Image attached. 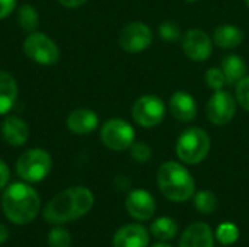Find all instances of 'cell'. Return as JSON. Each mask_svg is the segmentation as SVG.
<instances>
[{
  "mask_svg": "<svg viewBox=\"0 0 249 247\" xmlns=\"http://www.w3.org/2000/svg\"><path fill=\"white\" fill-rule=\"evenodd\" d=\"M93 194L85 186H73L57 194L44 208V220L50 224H64L86 215L93 207Z\"/></svg>",
  "mask_w": 249,
  "mask_h": 247,
  "instance_id": "6da1fadb",
  "label": "cell"
},
{
  "mask_svg": "<svg viewBox=\"0 0 249 247\" xmlns=\"http://www.w3.org/2000/svg\"><path fill=\"white\" fill-rule=\"evenodd\" d=\"M125 208L133 218L147 221L156 213V202L150 192L144 189H134L125 199Z\"/></svg>",
  "mask_w": 249,
  "mask_h": 247,
  "instance_id": "7c38bea8",
  "label": "cell"
},
{
  "mask_svg": "<svg viewBox=\"0 0 249 247\" xmlns=\"http://www.w3.org/2000/svg\"><path fill=\"white\" fill-rule=\"evenodd\" d=\"M136 132L133 127L120 118L107 121L101 128V140L105 147L114 151H124L134 143Z\"/></svg>",
  "mask_w": 249,
  "mask_h": 247,
  "instance_id": "ba28073f",
  "label": "cell"
},
{
  "mask_svg": "<svg viewBox=\"0 0 249 247\" xmlns=\"http://www.w3.org/2000/svg\"><path fill=\"white\" fill-rule=\"evenodd\" d=\"M18 23L26 32H34L39 25V16L35 7L23 4L18 10Z\"/></svg>",
  "mask_w": 249,
  "mask_h": 247,
  "instance_id": "7402d4cb",
  "label": "cell"
},
{
  "mask_svg": "<svg viewBox=\"0 0 249 247\" xmlns=\"http://www.w3.org/2000/svg\"><path fill=\"white\" fill-rule=\"evenodd\" d=\"M194 205L201 214H212L217 210V198L212 191H200L194 197Z\"/></svg>",
  "mask_w": 249,
  "mask_h": 247,
  "instance_id": "603a6c76",
  "label": "cell"
},
{
  "mask_svg": "<svg viewBox=\"0 0 249 247\" xmlns=\"http://www.w3.org/2000/svg\"><path fill=\"white\" fill-rule=\"evenodd\" d=\"M1 134L7 144L13 147H19L28 141L29 127L22 118L16 115H10V116H6L1 124Z\"/></svg>",
  "mask_w": 249,
  "mask_h": 247,
  "instance_id": "e0dca14e",
  "label": "cell"
},
{
  "mask_svg": "<svg viewBox=\"0 0 249 247\" xmlns=\"http://www.w3.org/2000/svg\"><path fill=\"white\" fill-rule=\"evenodd\" d=\"M130 151H131V157L139 162V163H146L150 160L152 157V148L147 143L144 141H137V143H133L131 147H130Z\"/></svg>",
  "mask_w": 249,
  "mask_h": 247,
  "instance_id": "83f0119b",
  "label": "cell"
},
{
  "mask_svg": "<svg viewBox=\"0 0 249 247\" xmlns=\"http://www.w3.org/2000/svg\"><path fill=\"white\" fill-rule=\"evenodd\" d=\"M1 207L6 218L13 224H29L38 215L41 199L36 191L28 183H12L3 194Z\"/></svg>",
  "mask_w": 249,
  "mask_h": 247,
  "instance_id": "7a4b0ae2",
  "label": "cell"
},
{
  "mask_svg": "<svg viewBox=\"0 0 249 247\" xmlns=\"http://www.w3.org/2000/svg\"><path fill=\"white\" fill-rule=\"evenodd\" d=\"M236 112L235 98L223 90H217L207 103V118L214 125H226Z\"/></svg>",
  "mask_w": 249,
  "mask_h": 247,
  "instance_id": "30bf717a",
  "label": "cell"
},
{
  "mask_svg": "<svg viewBox=\"0 0 249 247\" xmlns=\"http://www.w3.org/2000/svg\"><path fill=\"white\" fill-rule=\"evenodd\" d=\"M152 247H172V246H169V245H166V243H158V245H155V246H152Z\"/></svg>",
  "mask_w": 249,
  "mask_h": 247,
  "instance_id": "836d02e7",
  "label": "cell"
},
{
  "mask_svg": "<svg viewBox=\"0 0 249 247\" xmlns=\"http://www.w3.org/2000/svg\"><path fill=\"white\" fill-rule=\"evenodd\" d=\"M206 83L210 89H213L214 92L222 90L223 86L226 84V77L222 71V68H209L206 73Z\"/></svg>",
  "mask_w": 249,
  "mask_h": 247,
  "instance_id": "4316f807",
  "label": "cell"
},
{
  "mask_svg": "<svg viewBox=\"0 0 249 247\" xmlns=\"http://www.w3.org/2000/svg\"><path fill=\"white\" fill-rule=\"evenodd\" d=\"M187 1H191L193 3V1H198V0H187Z\"/></svg>",
  "mask_w": 249,
  "mask_h": 247,
  "instance_id": "d590c367",
  "label": "cell"
},
{
  "mask_svg": "<svg viewBox=\"0 0 249 247\" xmlns=\"http://www.w3.org/2000/svg\"><path fill=\"white\" fill-rule=\"evenodd\" d=\"M182 49L190 60L201 63L212 55L213 42L204 31L191 29L182 36Z\"/></svg>",
  "mask_w": 249,
  "mask_h": 247,
  "instance_id": "8fae6325",
  "label": "cell"
},
{
  "mask_svg": "<svg viewBox=\"0 0 249 247\" xmlns=\"http://www.w3.org/2000/svg\"><path fill=\"white\" fill-rule=\"evenodd\" d=\"M245 3H247V6L249 7V0H245Z\"/></svg>",
  "mask_w": 249,
  "mask_h": 247,
  "instance_id": "e575fe53",
  "label": "cell"
},
{
  "mask_svg": "<svg viewBox=\"0 0 249 247\" xmlns=\"http://www.w3.org/2000/svg\"><path fill=\"white\" fill-rule=\"evenodd\" d=\"M149 233L139 224H127L121 227L112 239L114 247H147Z\"/></svg>",
  "mask_w": 249,
  "mask_h": 247,
  "instance_id": "5bb4252c",
  "label": "cell"
},
{
  "mask_svg": "<svg viewBox=\"0 0 249 247\" xmlns=\"http://www.w3.org/2000/svg\"><path fill=\"white\" fill-rule=\"evenodd\" d=\"M66 124H67V128L73 134L85 135V134L93 132L98 128L99 118L93 111L86 109V108H79L69 114Z\"/></svg>",
  "mask_w": 249,
  "mask_h": 247,
  "instance_id": "9a60e30c",
  "label": "cell"
},
{
  "mask_svg": "<svg viewBox=\"0 0 249 247\" xmlns=\"http://www.w3.org/2000/svg\"><path fill=\"white\" fill-rule=\"evenodd\" d=\"M9 237V230L4 224H0V245H3Z\"/></svg>",
  "mask_w": 249,
  "mask_h": 247,
  "instance_id": "d6a6232c",
  "label": "cell"
},
{
  "mask_svg": "<svg viewBox=\"0 0 249 247\" xmlns=\"http://www.w3.org/2000/svg\"><path fill=\"white\" fill-rule=\"evenodd\" d=\"M16 7V0H0V19L7 17Z\"/></svg>",
  "mask_w": 249,
  "mask_h": 247,
  "instance_id": "f546056e",
  "label": "cell"
},
{
  "mask_svg": "<svg viewBox=\"0 0 249 247\" xmlns=\"http://www.w3.org/2000/svg\"><path fill=\"white\" fill-rule=\"evenodd\" d=\"M9 178H10V172H9V167L7 165L0 159V189H3L7 182H9Z\"/></svg>",
  "mask_w": 249,
  "mask_h": 247,
  "instance_id": "4dcf8cb0",
  "label": "cell"
},
{
  "mask_svg": "<svg viewBox=\"0 0 249 247\" xmlns=\"http://www.w3.org/2000/svg\"><path fill=\"white\" fill-rule=\"evenodd\" d=\"M159 35L166 42H177L181 38V28L174 20H165L159 26Z\"/></svg>",
  "mask_w": 249,
  "mask_h": 247,
  "instance_id": "484cf974",
  "label": "cell"
},
{
  "mask_svg": "<svg viewBox=\"0 0 249 247\" xmlns=\"http://www.w3.org/2000/svg\"><path fill=\"white\" fill-rule=\"evenodd\" d=\"M165 114L166 106L156 95H144L139 98L131 108L133 119L144 128H153L159 125L163 121Z\"/></svg>",
  "mask_w": 249,
  "mask_h": 247,
  "instance_id": "52a82bcc",
  "label": "cell"
},
{
  "mask_svg": "<svg viewBox=\"0 0 249 247\" xmlns=\"http://www.w3.org/2000/svg\"><path fill=\"white\" fill-rule=\"evenodd\" d=\"M58 1L66 7H79V6L85 4L88 0H58Z\"/></svg>",
  "mask_w": 249,
  "mask_h": 247,
  "instance_id": "1f68e13d",
  "label": "cell"
},
{
  "mask_svg": "<svg viewBox=\"0 0 249 247\" xmlns=\"http://www.w3.org/2000/svg\"><path fill=\"white\" fill-rule=\"evenodd\" d=\"M213 39L217 47L229 49V48H235V47L241 45V42L244 41V32L238 26L226 23V25H220L214 29Z\"/></svg>",
  "mask_w": 249,
  "mask_h": 247,
  "instance_id": "d6986e66",
  "label": "cell"
},
{
  "mask_svg": "<svg viewBox=\"0 0 249 247\" xmlns=\"http://www.w3.org/2000/svg\"><path fill=\"white\" fill-rule=\"evenodd\" d=\"M179 247H214V234L210 226L206 223L188 226L179 239Z\"/></svg>",
  "mask_w": 249,
  "mask_h": 247,
  "instance_id": "4fadbf2b",
  "label": "cell"
},
{
  "mask_svg": "<svg viewBox=\"0 0 249 247\" xmlns=\"http://www.w3.org/2000/svg\"><path fill=\"white\" fill-rule=\"evenodd\" d=\"M51 166V156L45 150L29 148L19 156L16 162V173L25 182L38 183L48 176Z\"/></svg>",
  "mask_w": 249,
  "mask_h": 247,
  "instance_id": "5b68a950",
  "label": "cell"
},
{
  "mask_svg": "<svg viewBox=\"0 0 249 247\" xmlns=\"http://www.w3.org/2000/svg\"><path fill=\"white\" fill-rule=\"evenodd\" d=\"M236 99L245 111H249V76L236 84Z\"/></svg>",
  "mask_w": 249,
  "mask_h": 247,
  "instance_id": "f1b7e54d",
  "label": "cell"
},
{
  "mask_svg": "<svg viewBox=\"0 0 249 247\" xmlns=\"http://www.w3.org/2000/svg\"><path fill=\"white\" fill-rule=\"evenodd\" d=\"M239 230L233 223H223L216 230V239L222 245H232L238 240Z\"/></svg>",
  "mask_w": 249,
  "mask_h": 247,
  "instance_id": "cb8c5ba5",
  "label": "cell"
},
{
  "mask_svg": "<svg viewBox=\"0 0 249 247\" xmlns=\"http://www.w3.org/2000/svg\"><path fill=\"white\" fill-rule=\"evenodd\" d=\"M209 151L210 137L198 127L185 130L177 141V156L187 165H198L207 157Z\"/></svg>",
  "mask_w": 249,
  "mask_h": 247,
  "instance_id": "277c9868",
  "label": "cell"
},
{
  "mask_svg": "<svg viewBox=\"0 0 249 247\" xmlns=\"http://www.w3.org/2000/svg\"><path fill=\"white\" fill-rule=\"evenodd\" d=\"M120 45L124 51L136 54L147 49L153 41L152 29L143 22L127 23L120 32Z\"/></svg>",
  "mask_w": 249,
  "mask_h": 247,
  "instance_id": "9c48e42d",
  "label": "cell"
},
{
  "mask_svg": "<svg viewBox=\"0 0 249 247\" xmlns=\"http://www.w3.org/2000/svg\"><path fill=\"white\" fill-rule=\"evenodd\" d=\"M169 111L175 119L190 122L197 116L196 99L187 92H175L169 100Z\"/></svg>",
  "mask_w": 249,
  "mask_h": 247,
  "instance_id": "2e32d148",
  "label": "cell"
},
{
  "mask_svg": "<svg viewBox=\"0 0 249 247\" xmlns=\"http://www.w3.org/2000/svg\"><path fill=\"white\" fill-rule=\"evenodd\" d=\"M150 231L153 237H156L158 240L168 242V240H172L178 234V224L175 223V220L169 217H160L156 221H153Z\"/></svg>",
  "mask_w": 249,
  "mask_h": 247,
  "instance_id": "44dd1931",
  "label": "cell"
},
{
  "mask_svg": "<svg viewBox=\"0 0 249 247\" xmlns=\"http://www.w3.org/2000/svg\"><path fill=\"white\" fill-rule=\"evenodd\" d=\"M160 192L174 202L188 201L196 192V182L191 173L178 162H165L158 170Z\"/></svg>",
  "mask_w": 249,
  "mask_h": 247,
  "instance_id": "3957f363",
  "label": "cell"
},
{
  "mask_svg": "<svg viewBox=\"0 0 249 247\" xmlns=\"http://www.w3.org/2000/svg\"><path fill=\"white\" fill-rule=\"evenodd\" d=\"M222 71L226 77L228 84H238L244 77H247V63L239 55H228L222 61Z\"/></svg>",
  "mask_w": 249,
  "mask_h": 247,
  "instance_id": "ffe728a7",
  "label": "cell"
},
{
  "mask_svg": "<svg viewBox=\"0 0 249 247\" xmlns=\"http://www.w3.org/2000/svg\"><path fill=\"white\" fill-rule=\"evenodd\" d=\"M18 99V83L12 74L0 70V115H6Z\"/></svg>",
  "mask_w": 249,
  "mask_h": 247,
  "instance_id": "ac0fdd59",
  "label": "cell"
},
{
  "mask_svg": "<svg viewBox=\"0 0 249 247\" xmlns=\"http://www.w3.org/2000/svg\"><path fill=\"white\" fill-rule=\"evenodd\" d=\"M23 52L32 61L41 66H53L60 58V49L57 44L42 32H29L23 41Z\"/></svg>",
  "mask_w": 249,
  "mask_h": 247,
  "instance_id": "8992f818",
  "label": "cell"
},
{
  "mask_svg": "<svg viewBox=\"0 0 249 247\" xmlns=\"http://www.w3.org/2000/svg\"><path fill=\"white\" fill-rule=\"evenodd\" d=\"M71 236L63 227H55L48 234V246L50 247H70Z\"/></svg>",
  "mask_w": 249,
  "mask_h": 247,
  "instance_id": "d4e9b609",
  "label": "cell"
}]
</instances>
